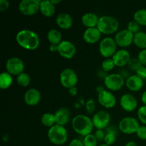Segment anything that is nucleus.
<instances>
[{"instance_id": "nucleus-1", "label": "nucleus", "mask_w": 146, "mask_h": 146, "mask_svg": "<svg viewBox=\"0 0 146 146\" xmlns=\"http://www.w3.org/2000/svg\"><path fill=\"white\" fill-rule=\"evenodd\" d=\"M16 41L20 47L29 51L36 50L40 45L38 35L30 29H22L19 31L16 35Z\"/></svg>"}, {"instance_id": "nucleus-2", "label": "nucleus", "mask_w": 146, "mask_h": 146, "mask_svg": "<svg viewBox=\"0 0 146 146\" xmlns=\"http://www.w3.org/2000/svg\"><path fill=\"white\" fill-rule=\"evenodd\" d=\"M71 126L77 134L84 137L91 134L94 128L92 118L84 114L75 115L71 121Z\"/></svg>"}, {"instance_id": "nucleus-3", "label": "nucleus", "mask_w": 146, "mask_h": 146, "mask_svg": "<svg viewBox=\"0 0 146 146\" xmlns=\"http://www.w3.org/2000/svg\"><path fill=\"white\" fill-rule=\"evenodd\" d=\"M97 28L102 34L110 35L117 32L119 29V22L115 17L104 15L99 17Z\"/></svg>"}, {"instance_id": "nucleus-4", "label": "nucleus", "mask_w": 146, "mask_h": 146, "mask_svg": "<svg viewBox=\"0 0 146 146\" xmlns=\"http://www.w3.org/2000/svg\"><path fill=\"white\" fill-rule=\"evenodd\" d=\"M47 135L50 142L56 145H64L67 142L68 138V133L66 128L57 124L53 125L48 129Z\"/></svg>"}, {"instance_id": "nucleus-5", "label": "nucleus", "mask_w": 146, "mask_h": 146, "mask_svg": "<svg viewBox=\"0 0 146 146\" xmlns=\"http://www.w3.org/2000/svg\"><path fill=\"white\" fill-rule=\"evenodd\" d=\"M117 44L114 38L111 36H106L102 38L100 41L99 53L105 58H112L113 56L117 51Z\"/></svg>"}, {"instance_id": "nucleus-6", "label": "nucleus", "mask_w": 146, "mask_h": 146, "mask_svg": "<svg viewBox=\"0 0 146 146\" xmlns=\"http://www.w3.org/2000/svg\"><path fill=\"white\" fill-rule=\"evenodd\" d=\"M139 127V122L136 118L133 117H125L118 123V129L121 133L127 135L136 133Z\"/></svg>"}, {"instance_id": "nucleus-7", "label": "nucleus", "mask_w": 146, "mask_h": 146, "mask_svg": "<svg viewBox=\"0 0 146 146\" xmlns=\"http://www.w3.org/2000/svg\"><path fill=\"white\" fill-rule=\"evenodd\" d=\"M60 83L66 88H72L78 83V76L76 71L71 68H64L59 76Z\"/></svg>"}, {"instance_id": "nucleus-8", "label": "nucleus", "mask_w": 146, "mask_h": 146, "mask_svg": "<svg viewBox=\"0 0 146 146\" xmlns=\"http://www.w3.org/2000/svg\"><path fill=\"white\" fill-rule=\"evenodd\" d=\"M125 84L124 78L119 74H111L104 78V85L108 91H117L123 88Z\"/></svg>"}, {"instance_id": "nucleus-9", "label": "nucleus", "mask_w": 146, "mask_h": 146, "mask_svg": "<svg viewBox=\"0 0 146 146\" xmlns=\"http://www.w3.org/2000/svg\"><path fill=\"white\" fill-rule=\"evenodd\" d=\"M39 0H22L19 4V10L26 16H32L40 10Z\"/></svg>"}, {"instance_id": "nucleus-10", "label": "nucleus", "mask_w": 146, "mask_h": 146, "mask_svg": "<svg viewBox=\"0 0 146 146\" xmlns=\"http://www.w3.org/2000/svg\"><path fill=\"white\" fill-rule=\"evenodd\" d=\"M111 115L104 110L97 111L92 117L94 126L96 130H104L108 128L111 123Z\"/></svg>"}, {"instance_id": "nucleus-11", "label": "nucleus", "mask_w": 146, "mask_h": 146, "mask_svg": "<svg viewBox=\"0 0 146 146\" xmlns=\"http://www.w3.org/2000/svg\"><path fill=\"white\" fill-rule=\"evenodd\" d=\"M7 72L11 76H19L24 72V63L22 59L17 56L11 57L6 62Z\"/></svg>"}, {"instance_id": "nucleus-12", "label": "nucleus", "mask_w": 146, "mask_h": 146, "mask_svg": "<svg viewBox=\"0 0 146 146\" xmlns=\"http://www.w3.org/2000/svg\"><path fill=\"white\" fill-rule=\"evenodd\" d=\"M134 34L128 31L127 29H121L115 34L114 39L118 46L126 48L133 43Z\"/></svg>"}, {"instance_id": "nucleus-13", "label": "nucleus", "mask_w": 146, "mask_h": 146, "mask_svg": "<svg viewBox=\"0 0 146 146\" xmlns=\"http://www.w3.org/2000/svg\"><path fill=\"white\" fill-rule=\"evenodd\" d=\"M58 53L61 57L66 59L74 58L76 53V47L75 44L68 40H63L58 44Z\"/></svg>"}, {"instance_id": "nucleus-14", "label": "nucleus", "mask_w": 146, "mask_h": 146, "mask_svg": "<svg viewBox=\"0 0 146 146\" xmlns=\"http://www.w3.org/2000/svg\"><path fill=\"white\" fill-rule=\"evenodd\" d=\"M98 101L106 108H112L116 105L117 99L112 91L104 90L98 94Z\"/></svg>"}, {"instance_id": "nucleus-15", "label": "nucleus", "mask_w": 146, "mask_h": 146, "mask_svg": "<svg viewBox=\"0 0 146 146\" xmlns=\"http://www.w3.org/2000/svg\"><path fill=\"white\" fill-rule=\"evenodd\" d=\"M120 105L126 112H133L138 107V101L132 94H125L120 98Z\"/></svg>"}, {"instance_id": "nucleus-16", "label": "nucleus", "mask_w": 146, "mask_h": 146, "mask_svg": "<svg viewBox=\"0 0 146 146\" xmlns=\"http://www.w3.org/2000/svg\"><path fill=\"white\" fill-rule=\"evenodd\" d=\"M131 58V54L125 48L117 50L112 57L115 66L118 67H123L128 65Z\"/></svg>"}, {"instance_id": "nucleus-17", "label": "nucleus", "mask_w": 146, "mask_h": 146, "mask_svg": "<svg viewBox=\"0 0 146 146\" xmlns=\"http://www.w3.org/2000/svg\"><path fill=\"white\" fill-rule=\"evenodd\" d=\"M101 35L102 34L97 27L86 28L83 34V38L85 42L94 44L101 40Z\"/></svg>"}, {"instance_id": "nucleus-18", "label": "nucleus", "mask_w": 146, "mask_h": 146, "mask_svg": "<svg viewBox=\"0 0 146 146\" xmlns=\"http://www.w3.org/2000/svg\"><path fill=\"white\" fill-rule=\"evenodd\" d=\"M41 93L36 88H29L24 94V101L27 105L30 106H34L38 104V103L41 101Z\"/></svg>"}, {"instance_id": "nucleus-19", "label": "nucleus", "mask_w": 146, "mask_h": 146, "mask_svg": "<svg viewBox=\"0 0 146 146\" xmlns=\"http://www.w3.org/2000/svg\"><path fill=\"white\" fill-rule=\"evenodd\" d=\"M73 18L68 13H60L56 18V23L59 28L64 30H68L72 27Z\"/></svg>"}, {"instance_id": "nucleus-20", "label": "nucleus", "mask_w": 146, "mask_h": 146, "mask_svg": "<svg viewBox=\"0 0 146 146\" xmlns=\"http://www.w3.org/2000/svg\"><path fill=\"white\" fill-rule=\"evenodd\" d=\"M125 86L131 91H138L143 86V80L136 74L128 76L125 80Z\"/></svg>"}, {"instance_id": "nucleus-21", "label": "nucleus", "mask_w": 146, "mask_h": 146, "mask_svg": "<svg viewBox=\"0 0 146 146\" xmlns=\"http://www.w3.org/2000/svg\"><path fill=\"white\" fill-rule=\"evenodd\" d=\"M70 111L66 108H60L54 113L56 124L64 126L70 121Z\"/></svg>"}, {"instance_id": "nucleus-22", "label": "nucleus", "mask_w": 146, "mask_h": 146, "mask_svg": "<svg viewBox=\"0 0 146 146\" xmlns=\"http://www.w3.org/2000/svg\"><path fill=\"white\" fill-rule=\"evenodd\" d=\"M99 17L94 12H87L81 17V22L83 25L86 28H94L97 27Z\"/></svg>"}, {"instance_id": "nucleus-23", "label": "nucleus", "mask_w": 146, "mask_h": 146, "mask_svg": "<svg viewBox=\"0 0 146 146\" xmlns=\"http://www.w3.org/2000/svg\"><path fill=\"white\" fill-rule=\"evenodd\" d=\"M40 12L46 17H51L55 14L56 6L51 0H42L40 2Z\"/></svg>"}, {"instance_id": "nucleus-24", "label": "nucleus", "mask_w": 146, "mask_h": 146, "mask_svg": "<svg viewBox=\"0 0 146 146\" xmlns=\"http://www.w3.org/2000/svg\"><path fill=\"white\" fill-rule=\"evenodd\" d=\"M47 39L50 44H58L63 41L61 33L56 29H51L47 33Z\"/></svg>"}, {"instance_id": "nucleus-25", "label": "nucleus", "mask_w": 146, "mask_h": 146, "mask_svg": "<svg viewBox=\"0 0 146 146\" xmlns=\"http://www.w3.org/2000/svg\"><path fill=\"white\" fill-rule=\"evenodd\" d=\"M13 83L12 76L7 71L2 72L0 74V88L2 90L7 89L11 86Z\"/></svg>"}, {"instance_id": "nucleus-26", "label": "nucleus", "mask_w": 146, "mask_h": 146, "mask_svg": "<svg viewBox=\"0 0 146 146\" xmlns=\"http://www.w3.org/2000/svg\"><path fill=\"white\" fill-rule=\"evenodd\" d=\"M133 44L137 47L143 49H146V33L139 31L134 34Z\"/></svg>"}, {"instance_id": "nucleus-27", "label": "nucleus", "mask_w": 146, "mask_h": 146, "mask_svg": "<svg viewBox=\"0 0 146 146\" xmlns=\"http://www.w3.org/2000/svg\"><path fill=\"white\" fill-rule=\"evenodd\" d=\"M41 123L46 127L51 128L53 125H56V120L54 114L51 113H45L42 115L41 118Z\"/></svg>"}, {"instance_id": "nucleus-28", "label": "nucleus", "mask_w": 146, "mask_h": 146, "mask_svg": "<svg viewBox=\"0 0 146 146\" xmlns=\"http://www.w3.org/2000/svg\"><path fill=\"white\" fill-rule=\"evenodd\" d=\"M133 20L140 26H146V9H141L134 13Z\"/></svg>"}, {"instance_id": "nucleus-29", "label": "nucleus", "mask_w": 146, "mask_h": 146, "mask_svg": "<svg viewBox=\"0 0 146 146\" xmlns=\"http://www.w3.org/2000/svg\"><path fill=\"white\" fill-rule=\"evenodd\" d=\"M17 82L20 86L27 87L31 83V77L27 73L23 72L17 76Z\"/></svg>"}, {"instance_id": "nucleus-30", "label": "nucleus", "mask_w": 146, "mask_h": 146, "mask_svg": "<svg viewBox=\"0 0 146 146\" xmlns=\"http://www.w3.org/2000/svg\"><path fill=\"white\" fill-rule=\"evenodd\" d=\"M115 141H116V132L111 129L107 130L104 140V143L111 146L113 144L115 143Z\"/></svg>"}, {"instance_id": "nucleus-31", "label": "nucleus", "mask_w": 146, "mask_h": 146, "mask_svg": "<svg viewBox=\"0 0 146 146\" xmlns=\"http://www.w3.org/2000/svg\"><path fill=\"white\" fill-rule=\"evenodd\" d=\"M84 146H98V140L96 139L94 134H88L84 137L83 140Z\"/></svg>"}, {"instance_id": "nucleus-32", "label": "nucleus", "mask_w": 146, "mask_h": 146, "mask_svg": "<svg viewBox=\"0 0 146 146\" xmlns=\"http://www.w3.org/2000/svg\"><path fill=\"white\" fill-rule=\"evenodd\" d=\"M115 66V65L114 64V61H113L112 58H105L101 64V68H102L103 71H104L105 72H108V71H111V70L113 69Z\"/></svg>"}, {"instance_id": "nucleus-33", "label": "nucleus", "mask_w": 146, "mask_h": 146, "mask_svg": "<svg viewBox=\"0 0 146 146\" xmlns=\"http://www.w3.org/2000/svg\"><path fill=\"white\" fill-rule=\"evenodd\" d=\"M137 115L140 121L146 125V106H143L138 108Z\"/></svg>"}, {"instance_id": "nucleus-34", "label": "nucleus", "mask_w": 146, "mask_h": 146, "mask_svg": "<svg viewBox=\"0 0 146 146\" xmlns=\"http://www.w3.org/2000/svg\"><path fill=\"white\" fill-rule=\"evenodd\" d=\"M127 29L132 32L133 34H136L140 31V25L135 21L133 20L128 22L127 25Z\"/></svg>"}, {"instance_id": "nucleus-35", "label": "nucleus", "mask_w": 146, "mask_h": 146, "mask_svg": "<svg viewBox=\"0 0 146 146\" xmlns=\"http://www.w3.org/2000/svg\"><path fill=\"white\" fill-rule=\"evenodd\" d=\"M128 65L131 70L136 71L142 66V64H141L138 58H131Z\"/></svg>"}, {"instance_id": "nucleus-36", "label": "nucleus", "mask_w": 146, "mask_h": 146, "mask_svg": "<svg viewBox=\"0 0 146 146\" xmlns=\"http://www.w3.org/2000/svg\"><path fill=\"white\" fill-rule=\"evenodd\" d=\"M138 138L145 141L146 140V125H140L139 128L136 132Z\"/></svg>"}, {"instance_id": "nucleus-37", "label": "nucleus", "mask_w": 146, "mask_h": 146, "mask_svg": "<svg viewBox=\"0 0 146 146\" xmlns=\"http://www.w3.org/2000/svg\"><path fill=\"white\" fill-rule=\"evenodd\" d=\"M138 58L143 66H146V49L141 50L138 55Z\"/></svg>"}, {"instance_id": "nucleus-38", "label": "nucleus", "mask_w": 146, "mask_h": 146, "mask_svg": "<svg viewBox=\"0 0 146 146\" xmlns=\"http://www.w3.org/2000/svg\"><path fill=\"white\" fill-rule=\"evenodd\" d=\"M136 75L138 77H140L141 78H142L143 80L145 79L146 78V66H141L136 71Z\"/></svg>"}, {"instance_id": "nucleus-39", "label": "nucleus", "mask_w": 146, "mask_h": 146, "mask_svg": "<svg viewBox=\"0 0 146 146\" xmlns=\"http://www.w3.org/2000/svg\"><path fill=\"white\" fill-rule=\"evenodd\" d=\"M94 135L96 136V139L98 140V142H102L104 141V138L106 135V132L104 130H96L94 133Z\"/></svg>"}, {"instance_id": "nucleus-40", "label": "nucleus", "mask_w": 146, "mask_h": 146, "mask_svg": "<svg viewBox=\"0 0 146 146\" xmlns=\"http://www.w3.org/2000/svg\"><path fill=\"white\" fill-rule=\"evenodd\" d=\"M9 1L8 0H0V11L4 12L9 7Z\"/></svg>"}, {"instance_id": "nucleus-41", "label": "nucleus", "mask_w": 146, "mask_h": 146, "mask_svg": "<svg viewBox=\"0 0 146 146\" xmlns=\"http://www.w3.org/2000/svg\"><path fill=\"white\" fill-rule=\"evenodd\" d=\"M68 146H84V144L83 143V141H81L78 138H75L69 143Z\"/></svg>"}, {"instance_id": "nucleus-42", "label": "nucleus", "mask_w": 146, "mask_h": 146, "mask_svg": "<svg viewBox=\"0 0 146 146\" xmlns=\"http://www.w3.org/2000/svg\"><path fill=\"white\" fill-rule=\"evenodd\" d=\"M87 109L89 111V109H91V111L90 112H93L94 110V108H95V104H94V101L93 100H91V101H88L86 104Z\"/></svg>"}, {"instance_id": "nucleus-43", "label": "nucleus", "mask_w": 146, "mask_h": 146, "mask_svg": "<svg viewBox=\"0 0 146 146\" xmlns=\"http://www.w3.org/2000/svg\"><path fill=\"white\" fill-rule=\"evenodd\" d=\"M68 93H69L70 95L72 96H76L77 94H78V89H77L76 86H74V87H72V88H69V89H68Z\"/></svg>"}, {"instance_id": "nucleus-44", "label": "nucleus", "mask_w": 146, "mask_h": 146, "mask_svg": "<svg viewBox=\"0 0 146 146\" xmlns=\"http://www.w3.org/2000/svg\"><path fill=\"white\" fill-rule=\"evenodd\" d=\"M58 45L57 44H50L49 46V51L51 52H58Z\"/></svg>"}, {"instance_id": "nucleus-45", "label": "nucleus", "mask_w": 146, "mask_h": 146, "mask_svg": "<svg viewBox=\"0 0 146 146\" xmlns=\"http://www.w3.org/2000/svg\"><path fill=\"white\" fill-rule=\"evenodd\" d=\"M141 101L143 103L144 106H146V91H144L141 96Z\"/></svg>"}, {"instance_id": "nucleus-46", "label": "nucleus", "mask_w": 146, "mask_h": 146, "mask_svg": "<svg viewBox=\"0 0 146 146\" xmlns=\"http://www.w3.org/2000/svg\"><path fill=\"white\" fill-rule=\"evenodd\" d=\"M125 146H138V145H137L136 143L134 142V141H128V142H127L126 143H125Z\"/></svg>"}, {"instance_id": "nucleus-47", "label": "nucleus", "mask_w": 146, "mask_h": 146, "mask_svg": "<svg viewBox=\"0 0 146 146\" xmlns=\"http://www.w3.org/2000/svg\"><path fill=\"white\" fill-rule=\"evenodd\" d=\"M51 2H52V4H54L55 6L61 2V0H51Z\"/></svg>"}, {"instance_id": "nucleus-48", "label": "nucleus", "mask_w": 146, "mask_h": 146, "mask_svg": "<svg viewBox=\"0 0 146 146\" xmlns=\"http://www.w3.org/2000/svg\"><path fill=\"white\" fill-rule=\"evenodd\" d=\"M98 146H111V145H107V144H106V143H101V144H100Z\"/></svg>"}]
</instances>
